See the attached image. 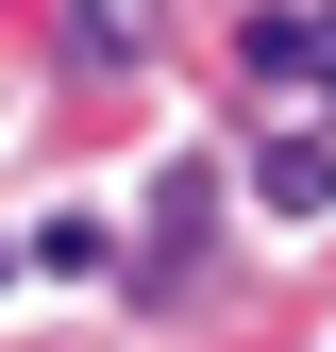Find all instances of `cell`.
Instances as JSON below:
<instances>
[{
	"label": "cell",
	"mask_w": 336,
	"mask_h": 352,
	"mask_svg": "<svg viewBox=\"0 0 336 352\" xmlns=\"http://www.w3.org/2000/svg\"><path fill=\"white\" fill-rule=\"evenodd\" d=\"M67 34H84L101 67H135V51H151V0H67Z\"/></svg>",
	"instance_id": "cell-3"
},
{
	"label": "cell",
	"mask_w": 336,
	"mask_h": 352,
	"mask_svg": "<svg viewBox=\"0 0 336 352\" xmlns=\"http://www.w3.org/2000/svg\"><path fill=\"white\" fill-rule=\"evenodd\" d=\"M252 67H303V84H336V17H252Z\"/></svg>",
	"instance_id": "cell-2"
},
{
	"label": "cell",
	"mask_w": 336,
	"mask_h": 352,
	"mask_svg": "<svg viewBox=\"0 0 336 352\" xmlns=\"http://www.w3.org/2000/svg\"><path fill=\"white\" fill-rule=\"evenodd\" d=\"M252 201L319 218V201H336V135H269V151H252Z\"/></svg>",
	"instance_id": "cell-1"
}]
</instances>
